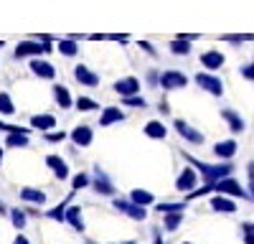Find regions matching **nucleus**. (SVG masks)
<instances>
[{
  "mask_svg": "<svg viewBox=\"0 0 254 244\" xmlns=\"http://www.w3.org/2000/svg\"><path fill=\"white\" fill-rule=\"evenodd\" d=\"M190 163L203 173V178H206V183H216V181H221V178H226V176H231V166H206V163H198V160H193L190 158Z\"/></svg>",
  "mask_w": 254,
  "mask_h": 244,
  "instance_id": "nucleus-1",
  "label": "nucleus"
},
{
  "mask_svg": "<svg viewBox=\"0 0 254 244\" xmlns=\"http://www.w3.org/2000/svg\"><path fill=\"white\" fill-rule=\"evenodd\" d=\"M206 188H208V191H219V193H229V196H239V198L247 196L244 188L239 186L234 178H229V176L221 178V181H216V183H206Z\"/></svg>",
  "mask_w": 254,
  "mask_h": 244,
  "instance_id": "nucleus-2",
  "label": "nucleus"
},
{
  "mask_svg": "<svg viewBox=\"0 0 254 244\" xmlns=\"http://www.w3.org/2000/svg\"><path fill=\"white\" fill-rule=\"evenodd\" d=\"M51 51V46H49V41L44 44V41H23L18 49H15V56L18 59H23V56H38V54H49Z\"/></svg>",
  "mask_w": 254,
  "mask_h": 244,
  "instance_id": "nucleus-3",
  "label": "nucleus"
},
{
  "mask_svg": "<svg viewBox=\"0 0 254 244\" xmlns=\"http://www.w3.org/2000/svg\"><path fill=\"white\" fill-rule=\"evenodd\" d=\"M196 81H198V84L206 89V92H211V94H216V97H221V81L216 79V76H211V74H198L196 76Z\"/></svg>",
  "mask_w": 254,
  "mask_h": 244,
  "instance_id": "nucleus-4",
  "label": "nucleus"
},
{
  "mask_svg": "<svg viewBox=\"0 0 254 244\" xmlns=\"http://www.w3.org/2000/svg\"><path fill=\"white\" fill-rule=\"evenodd\" d=\"M115 206L120 209V211H125L127 216H132V219H137V221H142L145 219V209L140 206V203H127V201H115Z\"/></svg>",
  "mask_w": 254,
  "mask_h": 244,
  "instance_id": "nucleus-5",
  "label": "nucleus"
},
{
  "mask_svg": "<svg viewBox=\"0 0 254 244\" xmlns=\"http://www.w3.org/2000/svg\"><path fill=\"white\" fill-rule=\"evenodd\" d=\"M137 79H132V76H127V79H120L117 84H115V89H117V94H122V97H132V94H137Z\"/></svg>",
  "mask_w": 254,
  "mask_h": 244,
  "instance_id": "nucleus-6",
  "label": "nucleus"
},
{
  "mask_svg": "<svg viewBox=\"0 0 254 244\" xmlns=\"http://www.w3.org/2000/svg\"><path fill=\"white\" fill-rule=\"evenodd\" d=\"M211 209H214V211H224V214H234V211H237V203L231 201V198H224V196L219 193V196L211 198Z\"/></svg>",
  "mask_w": 254,
  "mask_h": 244,
  "instance_id": "nucleus-7",
  "label": "nucleus"
},
{
  "mask_svg": "<svg viewBox=\"0 0 254 244\" xmlns=\"http://www.w3.org/2000/svg\"><path fill=\"white\" fill-rule=\"evenodd\" d=\"M163 87L165 89H181V87H186V76L183 74H178V71H168V74H163Z\"/></svg>",
  "mask_w": 254,
  "mask_h": 244,
  "instance_id": "nucleus-8",
  "label": "nucleus"
},
{
  "mask_svg": "<svg viewBox=\"0 0 254 244\" xmlns=\"http://www.w3.org/2000/svg\"><path fill=\"white\" fill-rule=\"evenodd\" d=\"M193 186H196V173H193V168H186L176 181V188L178 191H190Z\"/></svg>",
  "mask_w": 254,
  "mask_h": 244,
  "instance_id": "nucleus-9",
  "label": "nucleus"
},
{
  "mask_svg": "<svg viewBox=\"0 0 254 244\" xmlns=\"http://www.w3.org/2000/svg\"><path fill=\"white\" fill-rule=\"evenodd\" d=\"M176 130H178V132H181L186 140L196 142V145H198V142H203V135H201V132H196L193 127H190V125H186V122H181V120L176 122Z\"/></svg>",
  "mask_w": 254,
  "mask_h": 244,
  "instance_id": "nucleus-10",
  "label": "nucleus"
},
{
  "mask_svg": "<svg viewBox=\"0 0 254 244\" xmlns=\"http://www.w3.org/2000/svg\"><path fill=\"white\" fill-rule=\"evenodd\" d=\"M31 69H33V74H38V76H44V79H51V76H54V66L49 64V61H41V59H33V61H31Z\"/></svg>",
  "mask_w": 254,
  "mask_h": 244,
  "instance_id": "nucleus-11",
  "label": "nucleus"
},
{
  "mask_svg": "<svg viewBox=\"0 0 254 244\" xmlns=\"http://www.w3.org/2000/svg\"><path fill=\"white\" fill-rule=\"evenodd\" d=\"M74 76L81 81V84H87V87H94L97 81H99V76H97V74H92L87 66H76V69H74Z\"/></svg>",
  "mask_w": 254,
  "mask_h": 244,
  "instance_id": "nucleus-12",
  "label": "nucleus"
},
{
  "mask_svg": "<svg viewBox=\"0 0 254 244\" xmlns=\"http://www.w3.org/2000/svg\"><path fill=\"white\" fill-rule=\"evenodd\" d=\"M46 163H49V168L56 173V178H66V176H69V171H66V163H64L61 158L49 155V158H46Z\"/></svg>",
  "mask_w": 254,
  "mask_h": 244,
  "instance_id": "nucleus-13",
  "label": "nucleus"
},
{
  "mask_svg": "<svg viewBox=\"0 0 254 244\" xmlns=\"http://www.w3.org/2000/svg\"><path fill=\"white\" fill-rule=\"evenodd\" d=\"M201 64H203L206 69H219V66L224 64V56H221L219 51H208V54L201 56Z\"/></svg>",
  "mask_w": 254,
  "mask_h": 244,
  "instance_id": "nucleus-14",
  "label": "nucleus"
},
{
  "mask_svg": "<svg viewBox=\"0 0 254 244\" xmlns=\"http://www.w3.org/2000/svg\"><path fill=\"white\" fill-rule=\"evenodd\" d=\"M214 153H216L219 158H231V155L237 153V142H234V140H224V142H216Z\"/></svg>",
  "mask_w": 254,
  "mask_h": 244,
  "instance_id": "nucleus-15",
  "label": "nucleus"
},
{
  "mask_svg": "<svg viewBox=\"0 0 254 244\" xmlns=\"http://www.w3.org/2000/svg\"><path fill=\"white\" fill-rule=\"evenodd\" d=\"M66 221L71 224V227H74L76 232H81V229H84V221H81V209H79V206H69V209H66Z\"/></svg>",
  "mask_w": 254,
  "mask_h": 244,
  "instance_id": "nucleus-16",
  "label": "nucleus"
},
{
  "mask_svg": "<svg viewBox=\"0 0 254 244\" xmlns=\"http://www.w3.org/2000/svg\"><path fill=\"white\" fill-rule=\"evenodd\" d=\"M71 140L76 142V145H89L92 142V127H76L71 132Z\"/></svg>",
  "mask_w": 254,
  "mask_h": 244,
  "instance_id": "nucleus-17",
  "label": "nucleus"
},
{
  "mask_svg": "<svg viewBox=\"0 0 254 244\" xmlns=\"http://www.w3.org/2000/svg\"><path fill=\"white\" fill-rule=\"evenodd\" d=\"M31 125L38 127V130H51V127H56V120H54L51 115H36V117L31 120Z\"/></svg>",
  "mask_w": 254,
  "mask_h": 244,
  "instance_id": "nucleus-18",
  "label": "nucleus"
},
{
  "mask_svg": "<svg viewBox=\"0 0 254 244\" xmlns=\"http://www.w3.org/2000/svg\"><path fill=\"white\" fill-rule=\"evenodd\" d=\"M20 198H23V201H33V203H44L46 201V196L41 191H36V188H23V191H20Z\"/></svg>",
  "mask_w": 254,
  "mask_h": 244,
  "instance_id": "nucleus-19",
  "label": "nucleus"
},
{
  "mask_svg": "<svg viewBox=\"0 0 254 244\" xmlns=\"http://www.w3.org/2000/svg\"><path fill=\"white\" fill-rule=\"evenodd\" d=\"M122 120V112L117 110V107H110V110H104V115H102V125H112V122H120Z\"/></svg>",
  "mask_w": 254,
  "mask_h": 244,
  "instance_id": "nucleus-20",
  "label": "nucleus"
},
{
  "mask_svg": "<svg viewBox=\"0 0 254 244\" xmlns=\"http://www.w3.org/2000/svg\"><path fill=\"white\" fill-rule=\"evenodd\" d=\"M130 198H132L135 203H140V206H147V203H153V193L140 191V188H135V191L130 193Z\"/></svg>",
  "mask_w": 254,
  "mask_h": 244,
  "instance_id": "nucleus-21",
  "label": "nucleus"
},
{
  "mask_svg": "<svg viewBox=\"0 0 254 244\" xmlns=\"http://www.w3.org/2000/svg\"><path fill=\"white\" fill-rule=\"evenodd\" d=\"M224 117H226V122L231 125V130H234V132H242V130H244V120L237 117L234 112H224Z\"/></svg>",
  "mask_w": 254,
  "mask_h": 244,
  "instance_id": "nucleus-22",
  "label": "nucleus"
},
{
  "mask_svg": "<svg viewBox=\"0 0 254 244\" xmlns=\"http://www.w3.org/2000/svg\"><path fill=\"white\" fill-rule=\"evenodd\" d=\"M26 142H28L26 132H10V135H8V145H10V148H23Z\"/></svg>",
  "mask_w": 254,
  "mask_h": 244,
  "instance_id": "nucleus-23",
  "label": "nucleus"
},
{
  "mask_svg": "<svg viewBox=\"0 0 254 244\" xmlns=\"http://www.w3.org/2000/svg\"><path fill=\"white\" fill-rule=\"evenodd\" d=\"M54 94H56V99H59V105H61V107H71V99H69V92L64 89L61 84H56V87H54Z\"/></svg>",
  "mask_w": 254,
  "mask_h": 244,
  "instance_id": "nucleus-24",
  "label": "nucleus"
},
{
  "mask_svg": "<svg viewBox=\"0 0 254 244\" xmlns=\"http://www.w3.org/2000/svg\"><path fill=\"white\" fill-rule=\"evenodd\" d=\"M145 132L150 135V137H165V127L160 125V122H147V127H145Z\"/></svg>",
  "mask_w": 254,
  "mask_h": 244,
  "instance_id": "nucleus-25",
  "label": "nucleus"
},
{
  "mask_svg": "<svg viewBox=\"0 0 254 244\" xmlns=\"http://www.w3.org/2000/svg\"><path fill=\"white\" fill-rule=\"evenodd\" d=\"M181 221H183L181 211H171V214L165 216V227H168V229H178V227H181Z\"/></svg>",
  "mask_w": 254,
  "mask_h": 244,
  "instance_id": "nucleus-26",
  "label": "nucleus"
},
{
  "mask_svg": "<svg viewBox=\"0 0 254 244\" xmlns=\"http://www.w3.org/2000/svg\"><path fill=\"white\" fill-rule=\"evenodd\" d=\"M188 41H190V38H183V36L176 38V41H173V51H176V54H188V51H190Z\"/></svg>",
  "mask_w": 254,
  "mask_h": 244,
  "instance_id": "nucleus-27",
  "label": "nucleus"
},
{
  "mask_svg": "<svg viewBox=\"0 0 254 244\" xmlns=\"http://www.w3.org/2000/svg\"><path fill=\"white\" fill-rule=\"evenodd\" d=\"M59 51H61L64 56H74V54H76V44H74V41H61Z\"/></svg>",
  "mask_w": 254,
  "mask_h": 244,
  "instance_id": "nucleus-28",
  "label": "nucleus"
},
{
  "mask_svg": "<svg viewBox=\"0 0 254 244\" xmlns=\"http://www.w3.org/2000/svg\"><path fill=\"white\" fill-rule=\"evenodd\" d=\"M15 107H13V102H10V97L8 94H0V112L3 115H10Z\"/></svg>",
  "mask_w": 254,
  "mask_h": 244,
  "instance_id": "nucleus-29",
  "label": "nucleus"
},
{
  "mask_svg": "<svg viewBox=\"0 0 254 244\" xmlns=\"http://www.w3.org/2000/svg\"><path fill=\"white\" fill-rule=\"evenodd\" d=\"M242 232H244V242L247 244H254V224H242Z\"/></svg>",
  "mask_w": 254,
  "mask_h": 244,
  "instance_id": "nucleus-30",
  "label": "nucleus"
},
{
  "mask_svg": "<svg viewBox=\"0 0 254 244\" xmlns=\"http://www.w3.org/2000/svg\"><path fill=\"white\" fill-rule=\"evenodd\" d=\"M76 107H79L81 112H89V110H94V107H97V102H92V99H87V97H81V99L76 102Z\"/></svg>",
  "mask_w": 254,
  "mask_h": 244,
  "instance_id": "nucleus-31",
  "label": "nucleus"
},
{
  "mask_svg": "<svg viewBox=\"0 0 254 244\" xmlns=\"http://www.w3.org/2000/svg\"><path fill=\"white\" fill-rule=\"evenodd\" d=\"M158 211H165V214H171V211H183V203H158Z\"/></svg>",
  "mask_w": 254,
  "mask_h": 244,
  "instance_id": "nucleus-32",
  "label": "nucleus"
},
{
  "mask_svg": "<svg viewBox=\"0 0 254 244\" xmlns=\"http://www.w3.org/2000/svg\"><path fill=\"white\" fill-rule=\"evenodd\" d=\"M94 188H97V191H99V193H107V196H110V193H112V191H115V188H112V186H110V183H107V181H104V178H99V181H97V183H94Z\"/></svg>",
  "mask_w": 254,
  "mask_h": 244,
  "instance_id": "nucleus-33",
  "label": "nucleus"
},
{
  "mask_svg": "<svg viewBox=\"0 0 254 244\" xmlns=\"http://www.w3.org/2000/svg\"><path fill=\"white\" fill-rule=\"evenodd\" d=\"M10 219H13V224H15L18 229H23V227H26V216H23V211H18V209H15V211L10 214Z\"/></svg>",
  "mask_w": 254,
  "mask_h": 244,
  "instance_id": "nucleus-34",
  "label": "nucleus"
},
{
  "mask_svg": "<svg viewBox=\"0 0 254 244\" xmlns=\"http://www.w3.org/2000/svg\"><path fill=\"white\" fill-rule=\"evenodd\" d=\"M49 219H56V221L66 219V211H64V206H56V209H51V211H49Z\"/></svg>",
  "mask_w": 254,
  "mask_h": 244,
  "instance_id": "nucleus-35",
  "label": "nucleus"
},
{
  "mask_svg": "<svg viewBox=\"0 0 254 244\" xmlns=\"http://www.w3.org/2000/svg\"><path fill=\"white\" fill-rule=\"evenodd\" d=\"M226 41H254V33H239V36H226Z\"/></svg>",
  "mask_w": 254,
  "mask_h": 244,
  "instance_id": "nucleus-36",
  "label": "nucleus"
},
{
  "mask_svg": "<svg viewBox=\"0 0 254 244\" xmlns=\"http://www.w3.org/2000/svg\"><path fill=\"white\" fill-rule=\"evenodd\" d=\"M87 183H89V178L81 173V176H76V178H74V188H84V186H87Z\"/></svg>",
  "mask_w": 254,
  "mask_h": 244,
  "instance_id": "nucleus-37",
  "label": "nucleus"
},
{
  "mask_svg": "<svg viewBox=\"0 0 254 244\" xmlns=\"http://www.w3.org/2000/svg\"><path fill=\"white\" fill-rule=\"evenodd\" d=\"M125 105H132V107H142L145 102L140 97H125Z\"/></svg>",
  "mask_w": 254,
  "mask_h": 244,
  "instance_id": "nucleus-38",
  "label": "nucleus"
},
{
  "mask_svg": "<svg viewBox=\"0 0 254 244\" xmlns=\"http://www.w3.org/2000/svg\"><path fill=\"white\" fill-rule=\"evenodd\" d=\"M46 140H49V142H59V140H64V132H49Z\"/></svg>",
  "mask_w": 254,
  "mask_h": 244,
  "instance_id": "nucleus-39",
  "label": "nucleus"
},
{
  "mask_svg": "<svg viewBox=\"0 0 254 244\" xmlns=\"http://www.w3.org/2000/svg\"><path fill=\"white\" fill-rule=\"evenodd\" d=\"M244 76H247V79H254V66H247V69H244Z\"/></svg>",
  "mask_w": 254,
  "mask_h": 244,
  "instance_id": "nucleus-40",
  "label": "nucleus"
},
{
  "mask_svg": "<svg viewBox=\"0 0 254 244\" xmlns=\"http://www.w3.org/2000/svg\"><path fill=\"white\" fill-rule=\"evenodd\" d=\"M13 244H28V239H26V237H18V239H15Z\"/></svg>",
  "mask_w": 254,
  "mask_h": 244,
  "instance_id": "nucleus-41",
  "label": "nucleus"
},
{
  "mask_svg": "<svg viewBox=\"0 0 254 244\" xmlns=\"http://www.w3.org/2000/svg\"><path fill=\"white\" fill-rule=\"evenodd\" d=\"M249 193H252V198H254V178L249 181Z\"/></svg>",
  "mask_w": 254,
  "mask_h": 244,
  "instance_id": "nucleus-42",
  "label": "nucleus"
},
{
  "mask_svg": "<svg viewBox=\"0 0 254 244\" xmlns=\"http://www.w3.org/2000/svg\"><path fill=\"white\" fill-rule=\"evenodd\" d=\"M0 160H3V148H0Z\"/></svg>",
  "mask_w": 254,
  "mask_h": 244,
  "instance_id": "nucleus-43",
  "label": "nucleus"
},
{
  "mask_svg": "<svg viewBox=\"0 0 254 244\" xmlns=\"http://www.w3.org/2000/svg\"><path fill=\"white\" fill-rule=\"evenodd\" d=\"M122 244H135V242H122Z\"/></svg>",
  "mask_w": 254,
  "mask_h": 244,
  "instance_id": "nucleus-44",
  "label": "nucleus"
},
{
  "mask_svg": "<svg viewBox=\"0 0 254 244\" xmlns=\"http://www.w3.org/2000/svg\"><path fill=\"white\" fill-rule=\"evenodd\" d=\"M3 127H5V125H3V122H0V130H3Z\"/></svg>",
  "mask_w": 254,
  "mask_h": 244,
  "instance_id": "nucleus-45",
  "label": "nucleus"
},
{
  "mask_svg": "<svg viewBox=\"0 0 254 244\" xmlns=\"http://www.w3.org/2000/svg\"><path fill=\"white\" fill-rule=\"evenodd\" d=\"M155 244H163V242H160V239H158V242H155Z\"/></svg>",
  "mask_w": 254,
  "mask_h": 244,
  "instance_id": "nucleus-46",
  "label": "nucleus"
},
{
  "mask_svg": "<svg viewBox=\"0 0 254 244\" xmlns=\"http://www.w3.org/2000/svg\"><path fill=\"white\" fill-rule=\"evenodd\" d=\"M186 244H190V242H186Z\"/></svg>",
  "mask_w": 254,
  "mask_h": 244,
  "instance_id": "nucleus-47",
  "label": "nucleus"
}]
</instances>
